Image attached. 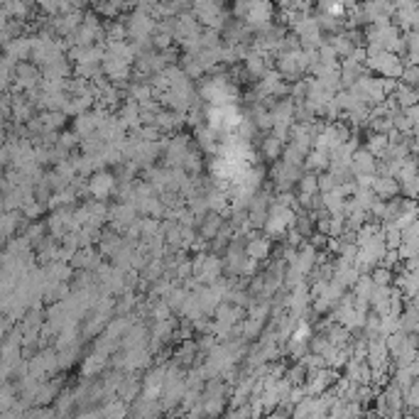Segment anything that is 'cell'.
<instances>
[{"instance_id":"obj_1","label":"cell","mask_w":419,"mask_h":419,"mask_svg":"<svg viewBox=\"0 0 419 419\" xmlns=\"http://www.w3.org/2000/svg\"><path fill=\"white\" fill-rule=\"evenodd\" d=\"M248 252H250L252 257H265V252H267V243H260V240H255L250 248H248Z\"/></svg>"}]
</instances>
